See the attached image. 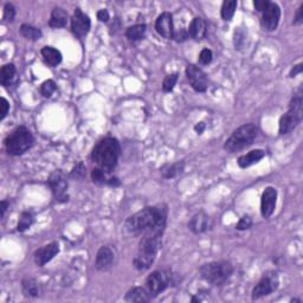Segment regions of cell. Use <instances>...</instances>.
Listing matches in <instances>:
<instances>
[{
	"instance_id": "cell-13",
	"label": "cell",
	"mask_w": 303,
	"mask_h": 303,
	"mask_svg": "<svg viewBox=\"0 0 303 303\" xmlns=\"http://www.w3.org/2000/svg\"><path fill=\"white\" fill-rule=\"evenodd\" d=\"M277 203V190L269 186L263 191L261 198V213L264 218H270L275 212Z\"/></svg>"
},
{
	"instance_id": "cell-30",
	"label": "cell",
	"mask_w": 303,
	"mask_h": 303,
	"mask_svg": "<svg viewBox=\"0 0 303 303\" xmlns=\"http://www.w3.org/2000/svg\"><path fill=\"white\" fill-rule=\"evenodd\" d=\"M33 220H35V218H33V214L31 212H23L22 216L19 218L17 230H18L19 232H24V231L29 230L33 224Z\"/></svg>"
},
{
	"instance_id": "cell-37",
	"label": "cell",
	"mask_w": 303,
	"mask_h": 303,
	"mask_svg": "<svg viewBox=\"0 0 303 303\" xmlns=\"http://www.w3.org/2000/svg\"><path fill=\"white\" fill-rule=\"evenodd\" d=\"M16 17V9L12 4H6L4 8V19L12 22Z\"/></svg>"
},
{
	"instance_id": "cell-29",
	"label": "cell",
	"mask_w": 303,
	"mask_h": 303,
	"mask_svg": "<svg viewBox=\"0 0 303 303\" xmlns=\"http://www.w3.org/2000/svg\"><path fill=\"white\" fill-rule=\"evenodd\" d=\"M237 0H225L222 5V10H220V15L224 20H231L234 16L237 9Z\"/></svg>"
},
{
	"instance_id": "cell-46",
	"label": "cell",
	"mask_w": 303,
	"mask_h": 303,
	"mask_svg": "<svg viewBox=\"0 0 303 303\" xmlns=\"http://www.w3.org/2000/svg\"><path fill=\"white\" fill-rule=\"evenodd\" d=\"M195 131L197 132V134H203V132L205 131V124L204 122H199L195 126Z\"/></svg>"
},
{
	"instance_id": "cell-14",
	"label": "cell",
	"mask_w": 303,
	"mask_h": 303,
	"mask_svg": "<svg viewBox=\"0 0 303 303\" xmlns=\"http://www.w3.org/2000/svg\"><path fill=\"white\" fill-rule=\"evenodd\" d=\"M281 19V9L276 3H269L268 8L263 11L262 16V24L268 31H274L277 29L278 23Z\"/></svg>"
},
{
	"instance_id": "cell-35",
	"label": "cell",
	"mask_w": 303,
	"mask_h": 303,
	"mask_svg": "<svg viewBox=\"0 0 303 303\" xmlns=\"http://www.w3.org/2000/svg\"><path fill=\"white\" fill-rule=\"evenodd\" d=\"M253 226V219L250 216H244L239 219V222L236 224V229L238 231H245L249 230Z\"/></svg>"
},
{
	"instance_id": "cell-44",
	"label": "cell",
	"mask_w": 303,
	"mask_h": 303,
	"mask_svg": "<svg viewBox=\"0 0 303 303\" xmlns=\"http://www.w3.org/2000/svg\"><path fill=\"white\" fill-rule=\"evenodd\" d=\"M107 185L111 186V187H118L121 185V181H120V179L116 178V176H110V178L108 179Z\"/></svg>"
},
{
	"instance_id": "cell-26",
	"label": "cell",
	"mask_w": 303,
	"mask_h": 303,
	"mask_svg": "<svg viewBox=\"0 0 303 303\" xmlns=\"http://www.w3.org/2000/svg\"><path fill=\"white\" fill-rule=\"evenodd\" d=\"M146 30H147V26L145 24H136V25L128 27L127 31H126V37L133 42L141 40L145 37Z\"/></svg>"
},
{
	"instance_id": "cell-16",
	"label": "cell",
	"mask_w": 303,
	"mask_h": 303,
	"mask_svg": "<svg viewBox=\"0 0 303 303\" xmlns=\"http://www.w3.org/2000/svg\"><path fill=\"white\" fill-rule=\"evenodd\" d=\"M155 30L163 38L173 39L174 26H173V17L171 13L163 12L158 17L155 22Z\"/></svg>"
},
{
	"instance_id": "cell-12",
	"label": "cell",
	"mask_w": 303,
	"mask_h": 303,
	"mask_svg": "<svg viewBox=\"0 0 303 303\" xmlns=\"http://www.w3.org/2000/svg\"><path fill=\"white\" fill-rule=\"evenodd\" d=\"M91 26L90 18L81 9H75L74 16L71 18V29L75 36L83 38L88 35Z\"/></svg>"
},
{
	"instance_id": "cell-38",
	"label": "cell",
	"mask_w": 303,
	"mask_h": 303,
	"mask_svg": "<svg viewBox=\"0 0 303 303\" xmlns=\"http://www.w3.org/2000/svg\"><path fill=\"white\" fill-rule=\"evenodd\" d=\"M189 37V33L185 29H180V30H174V33H173V39L175 40L176 43H183L185 42Z\"/></svg>"
},
{
	"instance_id": "cell-33",
	"label": "cell",
	"mask_w": 303,
	"mask_h": 303,
	"mask_svg": "<svg viewBox=\"0 0 303 303\" xmlns=\"http://www.w3.org/2000/svg\"><path fill=\"white\" fill-rule=\"evenodd\" d=\"M57 89L56 83L52 80H47L44 82V83L40 86V94L43 95L44 97H50L54 91Z\"/></svg>"
},
{
	"instance_id": "cell-36",
	"label": "cell",
	"mask_w": 303,
	"mask_h": 303,
	"mask_svg": "<svg viewBox=\"0 0 303 303\" xmlns=\"http://www.w3.org/2000/svg\"><path fill=\"white\" fill-rule=\"evenodd\" d=\"M86 175V166H84L83 162H80L78 165H76L71 172V176L76 179H81Z\"/></svg>"
},
{
	"instance_id": "cell-31",
	"label": "cell",
	"mask_w": 303,
	"mask_h": 303,
	"mask_svg": "<svg viewBox=\"0 0 303 303\" xmlns=\"http://www.w3.org/2000/svg\"><path fill=\"white\" fill-rule=\"evenodd\" d=\"M91 179L95 184L97 185H107L108 183V172H105L104 169H102L100 167H96L93 169L91 172Z\"/></svg>"
},
{
	"instance_id": "cell-43",
	"label": "cell",
	"mask_w": 303,
	"mask_h": 303,
	"mask_svg": "<svg viewBox=\"0 0 303 303\" xmlns=\"http://www.w3.org/2000/svg\"><path fill=\"white\" fill-rule=\"evenodd\" d=\"M302 70H303V66H302V63H299V64H297V66H296V67L292 68L291 71H290V74H289V76H290V77L297 76L298 74H301V73H302Z\"/></svg>"
},
{
	"instance_id": "cell-23",
	"label": "cell",
	"mask_w": 303,
	"mask_h": 303,
	"mask_svg": "<svg viewBox=\"0 0 303 303\" xmlns=\"http://www.w3.org/2000/svg\"><path fill=\"white\" fill-rule=\"evenodd\" d=\"M42 56L47 66L57 67L62 62V53L59 50L54 49L52 46H44L42 49Z\"/></svg>"
},
{
	"instance_id": "cell-9",
	"label": "cell",
	"mask_w": 303,
	"mask_h": 303,
	"mask_svg": "<svg viewBox=\"0 0 303 303\" xmlns=\"http://www.w3.org/2000/svg\"><path fill=\"white\" fill-rule=\"evenodd\" d=\"M47 185L52 191L54 198L58 203H66L69 200V195L67 193L68 180L62 171H54L47 179Z\"/></svg>"
},
{
	"instance_id": "cell-22",
	"label": "cell",
	"mask_w": 303,
	"mask_h": 303,
	"mask_svg": "<svg viewBox=\"0 0 303 303\" xmlns=\"http://www.w3.org/2000/svg\"><path fill=\"white\" fill-rule=\"evenodd\" d=\"M185 168V163L183 161H178L174 163H166L160 168V173L165 179H173L181 174Z\"/></svg>"
},
{
	"instance_id": "cell-18",
	"label": "cell",
	"mask_w": 303,
	"mask_h": 303,
	"mask_svg": "<svg viewBox=\"0 0 303 303\" xmlns=\"http://www.w3.org/2000/svg\"><path fill=\"white\" fill-rule=\"evenodd\" d=\"M114 251L109 247H102L96 254L95 260V268L100 271H107L113 267L114 264Z\"/></svg>"
},
{
	"instance_id": "cell-17",
	"label": "cell",
	"mask_w": 303,
	"mask_h": 303,
	"mask_svg": "<svg viewBox=\"0 0 303 303\" xmlns=\"http://www.w3.org/2000/svg\"><path fill=\"white\" fill-rule=\"evenodd\" d=\"M211 226H212L211 218L205 212L196 213L189 222V229L195 234L206 232L211 229Z\"/></svg>"
},
{
	"instance_id": "cell-15",
	"label": "cell",
	"mask_w": 303,
	"mask_h": 303,
	"mask_svg": "<svg viewBox=\"0 0 303 303\" xmlns=\"http://www.w3.org/2000/svg\"><path fill=\"white\" fill-rule=\"evenodd\" d=\"M59 253V245L56 241H52V243L44 245L43 248H39L38 250H36L35 253V263L38 265V267H44L46 263L52 260L58 255Z\"/></svg>"
},
{
	"instance_id": "cell-6",
	"label": "cell",
	"mask_w": 303,
	"mask_h": 303,
	"mask_svg": "<svg viewBox=\"0 0 303 303\" xmlns=\"http://www.w3.org/2000/svg\"><path fill=\"white\" fill-rule=\"evenodd\" d=\"M35 138L32 133L24 126L17 127L8 138L5 139V147L10 155L19 156L32 148Z\"/></svg>"
},
{
	"instance_id": "cell-45",
	"label": "cell",
	"mask_w": 303,
	"mask_h": 303,
	"mask_svg": "<svg viewBox=\"0 0 303 303\" xmlns=\"http://www.w3.org/2000/svg\"><path fill=\"white\" fill-rule=\"evenodd\" d=\"M9 207V203L6 202V200H3L2 204H0V216H2V218L5 216V212L6 210H8Z\"/></svg>"
},
{
	"instance_id": "cell-4",
	"label": "cell",
	"mask_w": 303,
	"mask_h": 303,
	"mask_svg": "<svg viewBox=\"0 0 303 303\" xmlns=\"http://www.w3.org/2000/svg\"><path fill=\"white\" fill-rule=\"evenodd\" d=\"M233 265L227 261H214L203 264L199 274L203 280L213 285H223L233 274Z\"/></svg>"
},
{
	"instance_id": "cell-10",
	"label": "cell",
	"mask_w": 303,
	"mask_h": 303,
	"mask_svg": "<svg viewBox=\"0 0 303 303\" xmlns=\"http://www.w3.org/2000/svg\"><path fill=\"white\" fill-rule=\"evenodd\" d=\"M278 283H280V281H278L276 272H267V274L263 275L260 282L255 285L251 297H253V299H260L264 297V296L270 295L271 292H274L278 288Z\"/></svg>"
},
{
	"instance_id": "cell-1",
	"label": "cell",
	"mask_w": 303,
	"mask_h": 303,
	"mask_svg": "<svg viewBox=\"0 0 303 303\" xmlns=\"http://www.w3.org/2000/svg\"><path fill=\"white\" fill-rule=\"evenodd\" d=\"M167 206L163 204L145 207L127 218L124 226L125 231L133 237H162L167 223Z\"/></svg>"
},
{
	"instance_id": "cell-42",
	"label": "cell",
	"mask_w": 303,
	"mask_h": 303,
	"mask_svg": "<svg viewBox=\"0 0 303 303\" xmlns=\"http://www.w3.org/2000/svg\"><path fill=\"white\" fill-rule=\"evenodd\" d=\"M303 23V4L299 6L297 12L295 15V19H294V24L295 25H299V24Z\"/></svg>"
},
{
	"instance_id": "cell-21",
	"label": "cell",
	"mask_w": 303,
	"mask_h": 303,
	"mask_svg": "<svg viewBox=\"0 0 303 303\" xmlns=\"http://www.w3.org/2000/svg\"><path fill=\"white\" fill-rule=\"evenodd\" d=\"M264 155L265 152L263 149H254V151L249 152L248 154L239 156V159H238V166H239L240 168L250 167V166L255 165V163L260 162L261 160L264 158Z\"/></svg>"
},
{
	"instance_id": "cell-7",
	"label": "cell",
	"mask_w": 303,
	"mask_h": 303,
	"mask_svg": "<svg viewBox=\"0 0 303 303\" xmlns=\"http://www.w3.org/2000/svg\"><path fill=\"white\" fill-rule=\"evenodd\" d=\"M302 93L299 88L298 94L292 97L289 105V110L285 113L280 120V134L285 135L294 131L301 124L303 110H302Z\"/></svg>"
},
{
	"instance_id": "cell-11",
	"label": "cell",
	"mask_w": 303,
	"mask_h": 303,
	"mask_svg": "<svg viewBox=\"0 0 303 303\" xmlns=\"http://www.w3.org/2000/svg\"><path fill=\"white\" fill-rule=\"evenodd\" d=\"M186 76L187 80L190 82L191 87H192L197 93H205L207 90L209 81H207L206 74L204 73L202 68L195 66V64H190V66H187L186 68Z\"/></svg>"
},
{
	"instance_id": "cell-3",
	"label": "cell",
	"mask_w": 303,
	"mask_h": 303,
	"mask_svg": "<svg viewBox=\"0 0 303 303\" xmlns=\"http://www.w3.org/2000/svg\"><path fill=\"white\" fill-rule=\"evenodd\" d=\"M161 244L162 237H141L138 253H136L134 260H133V265H134L136 270L145 271L152 267L156 258V255H158L160 248H161Z\"/></svg>"
},
{
	"instance_id": "cell-19",
	"label": "cell",
	"mask_w": 303,
	"mask_h": 303,
	"mask_svg": "<svg viewBox=\"0 0 303 303\" xmlns=\"http://www.w3.org/2000/svg\"><path fill=\"white\" fill-rule=\"evenodd\" d=\"M187 33L195 40H202L206 36V23L202 17H196L191 22Z\"/></svg>"
},
{
	"instance_id": "cell-34",
	"label": "cell",
	"mask_w": 303,
	"mask_h": 303,
	"mask_svg": "<svg viewBox=\"0 0 303 303\" xmlns=\"http://www.w3.org/2000/svg\"><path fill=\"white\" fill-rule=\"evenodd\" d=\"M212 58H213L212 51H211L210 49H204V50H202V52L199 53L198 62H199V64H202V66H207V64H210L211 62H212Z\"/></svg>"
},
{
	"instance_id": "cell-28",
	"label": "cell",
	"mask_w": 303,
	"mask_h": 303,
	"mask_svg": "<svg viewBox=\"0 0 303 303\" xmlns=\"http://www.w3.org/2000/svg\"><path fill=\"white\" fill-rule=\"evenodd\" d=\"M19 31H20V35H22L23 37H25L26 39H30V40H39L43 36L40 29L32 26V25H29V24H23V25L20 26Z\"/></svg>"
},
{
	"instance_id": "cell-8",
	"label": "cell",
	"mask_w": 303,
	"mask_h": 303,
	"mask_svg": "<svg viewBox=\"0 0 303 303\" xmlns=\"http://www.w3.org/2000/svg\"><path fill=\"white\" fill-rule=\"evenodd\" d=\"M172 283V274L169 270H155L146 280V288L151 295L158 296L163 290H166Z\"/></svg>"
},
{
	"instance_id": "cell-24",
	"label": "cell",
	"mask_w": 303,
	"mask_h": 303,
	"mask_svg": "<svg viewBox=\"0 0 303 303\" xmlns=\"http://www.w3.org/2000/svg\"><path fill=\"white\" fill-rule=\"evenodd\" d=\"M68 23V12L60 8H54L51 12V17L49 20V25L52 29H60L64 27Z\"/></svg>"
},
{
	"instance_id": "cell-41",
	"label": "cell",
	"mask_w": 303,
	"mask_h": 303,
	"mask_svg": "<svg viewBox=\"0 0 303 303\" xmlns=\"http://www.w3.org/2000/svg\"><path fill=\"white\" fill-rule=\"evenodd\" d=\"M109 18H110V16H109L108 10L103 9V10H100V11L97 12V19L100 20V22L107 23L108 20H109Z\"/></svg>"
},
{
	"instance_id": "cell-40",
	"label": "cell",
	"mask_w": 303,
	"mask_h": 303,
	"mask_svg": "<svg viewBox=\"0 0 303 303\" xmlns=\"http://www.w3.org/2000/svg\"><path fill=\"white\" fill-rule=\"evenodd\" d=\"M269 3L270 2H268V0H256V2L254 3V5H255V9L257 10V11H260V12H263L265 9L268 8V5H269Z\"/></svg>"
},
{
	"instance_id": "cell-25",
	"label": "cell",
	"mask_w": 303,
	"mask_h": 303,
	"mask_svg": "<svg viewBox=\"0 0 303 303\" xmlns=\"http://www.w3.org/2000/svg\"><path fill=\"white\" fill-rule=\"evenodd\" d=\"M22 289L24 295L27 296V297H38L42 294L40 284L35 278H24L22 282Z\"/></svg>"
},
{
	"instance_id": "cell-2",
	"label": "cell",
	"mask_w": 303,
	"mask_h": 303,
	"mask_svg": "<svg viewBox=\"0 0 303 303\" xmlns=\"http://www.w3.org/2000/svg\"><path fill=\"white\" fill-rule=\"evenodd\" d=\"M120 155V142L114 138H105L94 147L91 152V160L98 167L110 173L117 166Z\"/></svg>"
},
{
	"instance_id": "cell-32",
	"label": "cell",
	"mask_w": 303,
	"mask_h": 303,
	"mask_svg": "<svg viewBox=\"0 0 303 303\" xmlns=\"http://www.w3.org/2000/svg\"><path fill=\"white\" fill-rule=\"evenodd\" d=\"M176 81H178V74L167 75L162 82V90L165 91V93H171V91L174 89Z\"/></svg>"
},
{
	"instance_id": "cell-5",
	"label": "cell",
	"mask_w": 303,
	"mask_h": 303,
	"mask_svg": "<svg viewBox=\"0 0 303 303\" xmlns=\"http://www.w3.org/2000/svg\"><path fill=\"white\" fill-rule=\"evenodd\" d=\"M258 135V128L253 124H247L237 128L224 144L225 151L230 153L239 152L254 144Z\"/></svg>"
},
{
	"instance_id": "cell-39",
	"label": "cell",
	"mask_w": 303,
	"mask_h": 303,
	"mask_svg": "<svg viewBox=\"0 0 303 303\" xmlns=\"http://www.w3.org/2000/svg\"><path fill=\"white\" fill-rule=\"evenodd\" d=\"M2 115H0V121H3L4 118L8 116L9 110H10V103L5 97H2Z\"/></svg>"
},
{
	"instance_id": "cell-20",
	"label": "cell",
	"mask_w": 303,
	"mask_h": 303,
	"mask_svg": "<svg viewBox=\"0 0 303 303\" xmlns=\"http://www.w3.org/2000/svg\"><path fill=\"white\" fill-rule=\"evenodd\" d=\"M153 298L151 292L146 287H134L125 296V301L127 302H148Z\"/></svg>"
},
{
	"instance_id": "cell-27",
	"label": "cell",
	"mask_w": 303,
	"mask_h": 303,
	"mask_svg": "<svg viewBox=\"0 0 303 303\" xmlns=\"http://www.w3.org/2000/svg\"><path fill=\"white\" fill-rule=\"evenodd\" d=\"M16 76V67L13 64H5L0 70V83L2 86L9 87Z\"/></svg>"
}]
</instances>
